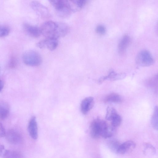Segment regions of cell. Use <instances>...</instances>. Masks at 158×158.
<instances>
[{"mask_svg": "<svg viewBox=\"0 0 158 158\" xmlns=\"http://www.w3.org/2000/svg\"><path fill=\"white\" fill-rule=\"evenodd\" d=\"M5 136L8 142L12 144H18L22 141V138L21 135L14 129L9 130L6 132Z\"/></svg>", "mask_w": 158, "mask_h": 158, "instance_id": "8", "label": "cell"}, {"mask_svg": "<svg viewBox=\"0 0 158 158\" xmlns=\"http://www.w3.org/2000/svg\"><path fill=\"white\" fill-rule=\"evenodd\" d=\"M10 32L9 28L7 26L0 25V37L7 36Z\"/></svg>", "mask_w": 158, "mask_h": 158, "instance_id": "23", "label": "cell"}, {"mask_svg": "<svg viewBox=\"0 0 158 158\" xmlns=\"http://www.w3.org/2000/svg\"><path fill=\"white\" fill-rule=\"evenodd\" d=\"M17 60L14 57H12L10 61L9 66L11 68H14L16 66L17 64Z\"/></svg>", "mask_w": 158, "mask_h": 158, "instance_id": "26", "label": "cell"}, {"mask_svg": "<svg viewBox=\"0 0 158 158\" xmlns=\"http://www.w3.org/2000/svg\"><path fill=\"white\" fill-rule=\"evenodd\" d=\"M115 128L111 125H109L105 121L97 118L94 120L90 124V134L94 139L101 137L109 138L113 135Z\"/></svg>", "mask_w": 158, "mask_h": 158, "instance_id": "1", "label": "cell"}, {"mask_svg": "<svg viewBox=\"0 0 158 158\" xmlns=\"http://www.w3.org/2000/svg\"><path fill=\"white\" fill-rule=\"evenodd\" d=\"M41 34L46 38L61 37V26L60 22L46 21L40 28Z\"/></svg>", "mask_w": 158, "mask_h": 158, "instance_id": "2", "label": "cell"}, {"mask_svg": "<svg viewBox=\"0 0 158 158\" xmlns=\"http://www.w3.org/2000/svg\"><path fill=\"white\" fill-rule=\"evenodd\" d=\"M58 39L55 38H46L39 42L37 46L40 48H47L50 51L55 50L58 45Z\"/></svg>", "mask_w": 158, "mask_h": 158, "instance_id": "7", "label": "cell"}, {"mask_svg": "<svg viewBox=\"0 0 158 158\" xmlns=\"http://www.w3.org/2000/svg\"><path fill=\"white\" fill-rule=\"evenodd\" d=\"M136 146L135 143L132 140H128L120 144L117 151V153L124 154L131 152Z\"/></svg>", "mask_w": 158, "mask_h": 158, "instance_id": "9", "label": "cell"}, {"mask_svg": "<svg viewBox=\"0 0 158 158\" xmlns=\"http://www.w3.org/2000/svg\"><path fill=\"white\" fill-rule=\"evenodd\" d=\"M143 151L145 155H153L156 153L155 148L151 144L145 143L143 144Z\"/></svg>", "mask_w": 158, "mask_h": 158, "instance_id": "18", "label": "cell"}, {"mask_svg": "<svg viewBox=\"0 0 158 158\" xmlns=\"http://www.w3.org/2000/svg\"><path fill=\"white\" fill-rule=\"evenodd\" d=\"M28 130L30 136L36 140L38 136V126L36 118L33 116L30 119L28 126Z\"/></svg>", "mask_w": 158, "mask_h": 158, "instance_id": "11", "label": "cell"}, {"mask_svg": "<svg viewBox=\"0 0 158 158\" xmlns=\"http://www.w3.org/2000/svg\"><path fill=\"white\" fill-rule=\"evenodd\" d=\"M125 75L124 74H118L112 71L110 72L107 76L100 78L98 82L101 83L105 80L108 79L112 81L120 79L125 77Z\"/></svg>", "mask_w": 158, "mask_h": 158, "instance_id": "15", "label": "cell"}, {"mask_svg": "<svg viewBox=\"0 0 158 158\" xmlns=\"http://www.w3.org/2000/svg\"><path fill=\"white\" fill-rule=\"evenodd\" d=\"M110 121L111 125L116 128L120 125L122 121V118L121 116L118 114Z\"/></svg>", "mask_w": 158, "mask_h": 158, "instance_id": "24", "label": "cell"}, {"mask_svg": "<svg viewBox=\"0 0 158 158\" xmlns=\"http://www.w3.org/2000/svg\"><path fill=\"white\" fill-rule=\"evenodd\" d=\"M137 64L142 67H148L152 65L154 60L150 53L146 50L140 51L136 57Z\"/></svg>", "mask_w": 158, "mask_h": 158, "instance_id": "5", "label": "cell"}, {"mask_svg": "<svg viewBox=\"0 0 158 158\" xmlns=\"http://www.w3.org/2000/svg\"><path fill=\"white\" fill-rule=\"evenodd\" d=\"M86 0H69V6L71 11L81 9L85 5Z\"/></svg>", "mask_w": 158, "mask_h": 158, "instance_id": "16", "label": "cell"}, {"mask_svg": "<svg viewBox=\"0 0 158 158\" xmlns=\"http://www.w3.org/2000/svg\"><path fill=\"white\" fill-rule=\"evenodd\" d=\"M94 104V98L92 97H87L82 101L81 104V110L84 114H87L93 108Z\"/></svg>", "mask_w": 158, "mask_h": 158, "instance_id": "10", "label": "cell"}, {"mask_svg": "<svg viewBox=\"0 0 158 158\" xmlns=\"http://www.w3.org/2000/svg\"><path fill=\"white\" fill-rule=\"evenodd\" d=\"M96 32L101 35H103L106 32V28L103 25H99L97 26L96 28Z\"/></svg>", "mask_w": 158, "mask_h": 158, "instance_id": "25", "label": "cell"}, {"mask_svg": "<svg viewBox=\"0 0 158 158\" xmlns=\"http://www.w3.org/2000/svg\"><path fill=\"white\" fill-rule=\"evenodd\" d=\"M23 28L26 33L31 37L37 38L41 34L40 28L37 26L24 23L23 25Z\"/></svg>", "mask_w": 158, "mask_h": 158, "instance_id": "12", "label": "cell"}, {"mask_svg": "<svg viewBox=\"0 0 158 158\" xmlns=\"http://www.w3.org/2000/svg\"><path fill=\"white\" fill-rule=\"evenodd\" d=\"M5 150L4 145L0 143V156L3 157Z\"/></svg>", "mask_w": 158, "mask_h": 158, "instance_id": "28", "label": "cell"}, {"mask_svg": "<svg viewBox=\"0 0 158 158\" xmlns=\"http://www.w3.org/2000/svg\"><path fill=\"white\" fill-rule=\"evenodd\" d=\"M48 0L60 17L65 18L70 15L71 10L69 6L67 0Z\"/></svg>", "mask_w": 158, "mask_h": 158, "instance_id": "4", "label": "cell"}, {"mask_svg": "<svg viewBox=\"0 0 158 158\" xmlns=\"http://www.w3.org/2000/svg\"><path fill=\"white\" fill-rule=\"evenodd\" d=\"M6 132L3 124L0 122V138L5 135Z\"/></svg>", "mask_w": 158, "mask_h": 158, "instance_id": "27", "label": "cell"}, {"mask_svg": "<svg viewBox=\"0 0 158 158\" xmlns=\"http://www.w3.org/2000/svg\"><path fill=\"white\" fill-rule=\"evenodd\" d=\"M10 111L9 106L7 102L0 101V120L5 119L8 116Z\"/></svg>", "mask_w": 158, "mask_h": 158, "instance_id": "13", "label": "cell"}, {"mask_svg": "<svg viewBox=\"0 0 158 158\" xmlns=\"http://www.w3.org/2000/svg\"><path fill=\"white\" fill-rule=\"evenodd\" d=\"M158 107L157 106H155L153 114L152 117L151 123L152 127L155 130H157L158 123Z\"/></svg>", "mask_w": 158, "mask_h": 158, "instance_id": "20", "label": "cell"}, {"mask_svg": "<svg viewBox=\"0 0 158 158\" xmlns=\"http://www.w3.org/2000/svg\"><path fill=\"white\" fill-rule=\"evenodd\" d=\"M121 97L118 94L112 93L107 95L104 99V102L106 103H119L122 101Z\"/></svg>", "mask_w": 158, "mask_h": 158, "instance_id": "17", "label": "cell"}, {"mask_svg": "<svg viewBox=\"0 0 158 158\" xmlns=\"http://www.w3.org/2000/svg\"><path fill=\"white\" fill-rule=\"evenodd\" d=\"M131 41L130 37L127 35H124L121 39L118 45L119 52L123 53L129 45Z\"/></svg>", "mask_w": 158, "mask_h": 158, "instance_id": "14", "label": "cell"}, {"mask_svg": "<svg viewBox=\"0 0 158 158\" xmlns=\"http://www.w3.org/2000/svg\"><path fill=\"white\" fill-rule=\"evenodd\" d=\"M30 6L36 14L41 18L44 19L49 17L50 14L48 10L40 2L33 1L31 2Z\"/></svg>", "mask_w": 158, "mask_h": 158, "instance_id": "6", "label": "cell"}, {"mask_svg": "<svg viewBox=\"0 0 158 158\" xmlns=\"http://www.w3.org/2000/svg\"><path fill=\"white\" fill-rule=\"evenodd\" d=\"M4 85V84L3 81L0 80V92L3 89Z\"/></svg>", "mask_w": 158, "mask_h": 158, "instance_id": "29", "label": "cell"}, {"mask_svg": "<svg viewBox=\"0 0 158 158\" xmlns=\"http://www.w3.org/2000/svg\"><path fill=\"white\" fill-rule=\"evenodd\" d=\"M120 144L117 140L112 139L108 143V146L110 149L114 152H117V150Z\"/></svg>", "mask_w": 158, "mask_h": 158, "instance_id": "22", "label": "cell"}, {"mask_svg": "<svg viewBox=\"0 0 158 158\" xmlns=\"http://www.w3.org/2000/svg\"><path fill=\"white\" fill-rule=\"evenodd\" d=\"M3 157L5 158H22L23 156L21 154L18 152L6 150Z\"/></svg>", "mask_w": 158, "mask_h": 158, "instance_id": "21", "label": "cell"}, {"mask_svg": "<svg viewBox=\"0 0 158 158\" xmlns=\"http://www.w3.org/2000/svg\"><path fill=\"white\" fill-rule=\"evenodd\" d=\"M118 114L114 107L109 106L106 109V118L107 120L111 121Z\"/></svg>", "mask_w": 158, "mask_h": 158, "instance_id": "19", "label": "cell"}, {"mask_svg": "<svg viewBox=\"0 0 158 158\" xmlns=\"http://www.w3.org/2000/svg\"><path fill=\"white\" fill-rule=\"evenodd\" d=\"M22 59L25 64L31 66H39L42 61V58L40 54L32 50L25 51L23 55Z\"/></svg>", "mask_w": 158, "mask_h": 158, "instance_id": "3", "label": "cell"}]
</instances>
